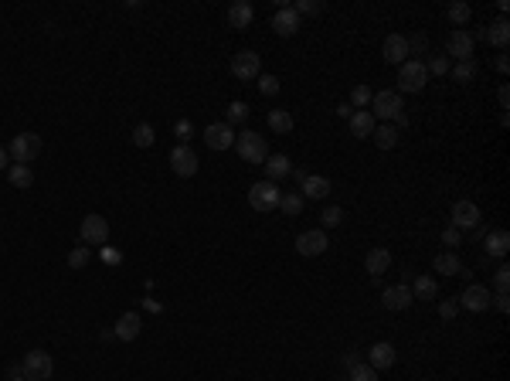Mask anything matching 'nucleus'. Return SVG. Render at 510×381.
<instances>
[{"label":"nucleus","mask_w":510,"mask_h":381,"mask_svg":"<svg viewBox=\"0 0 510 381\" xmlns=\"http://www.w3.org/2000/svg\"><path fill=\"white\" fill-rule=\"evenodd\" d=\"M375 143L381 147V150H391L395 143H398V130L395 126H388V123H381V126H375Z\"/></svg>","instance_id":"obj_31"},{"label":"nucleus","mask_w":510,"mask_h":381,"mask_svg":"<svg viewBox=\"0 0 510 381\" xmlns=\"http://www.w3.org/2000/svg\"><path fill=\"white\" fill-rule=\"evenodd\" d=\"M412 290H408V283H398V286H388V290L381 293V307L384 310H391V314H398V310H408L412 307Z\"/></svg>","instance_id":"obj_14"},{"label":"nucleus","mask_w":510,"mask_h":381,"mask_svg":"<svg viewBox=\"0 0 510 381\" xmlns=\"http://www.w3.org/2000/svg\"><path fill=\"white\" fill-rule=\"evenodd\" d=\"M293 11H296L300 18H303V14H320V11H323V4H316V0H300Z\"/></svg>","instance_id":"obj_45"},{"label":"nucleus","mask_w":510,"mask_h":381,"mask_svg":"<svg viewBox=\"0 0 510 381\" xmlns=\"http://www.w3.org/2000/svg\"><path fill=\"white\" fill-rule=\"evenodd\" d=\"M266 180H279V178H289V171H293V163H289L286 154H272V157H266Z\"/></svg>","instance_id":"obj_26"},{"label":"nucleus","mask_w":510,"mask_h":381,"mask_svg":"<svg viewBox=\"0 0 510 381\" xmlns=\"http://www.w3.org/2000/svg\"><path fill=\"white\" fill-rule=\"evenodd\" d=\"M300 191H303V201L310 198V201H323L327 194H330V178H323V174H307V180L300 184Z\"/></svg>","instance_id":"obj_17"},{"label":"nucleus","mask_w":510,"mask_h":381,"mask_svg":"<svg viewBox=\"0 0 510 381\" xmlns=\"http://www.w3.org/2000/svg\"><path fill=\"white\" fill-rule=\"evenodd\" d=\"M235 150H239V157L245 163H266L269 157V143L262 133H255V130H242V133H235Z\"/></svg>","instance_id":"obj_1"},{"label":"nucleus","mask_w":510,"mask_h":381,"mask_svg":"<svg viewBox=\"0 0 510 381\" xmlns=\"http://www.w3.org/2000/svg\"><path fill=\"white\" fill-rule=\"evenodd\" d=\"M102 262H109V266H119V262H123V255H119V252H116V248H102Z\"/></svg>","instance_id":"obj_50"},{"label":"nucleus","mask_w":510,"mask_h":381,"mask_svg":"<svg viewBox=\"0 0 510 381\" xmlns=\"http://www.w3.org/2000/svg\"><path fill=\"white\" fill-rule=\"evenodd\" d=\"M245 119H248V106H245L242 99L228 102V109H224V123L231 126V123H245Z\"/></svg>","instance_id":"obj_36"},{"label":"nucleus","mask_w":510,"mask_h":381,"mask_svg":"<svg viewBox=\"0 0 510 381\" xmlns=\"http://www.w3.org/2000/svg\"><path fill=\"white\" fill-rule=\"evenodd\" d=\"M170 167H174L177 178H194V174H198V154H194L187 143H177V147L170 150Z\"/></svg>","instance_id":"obj_13"},{"label":"nucleus","mask_w":510,"mask_h":381,"mask_svg":"<svg viewBox=\"0 0 510 381\" xmlns=\"http://www.w3.org/2000/svg\"><path fill=\"white\" fill-rule=\"evenodd\" d=\"M408 41V55L412 51H425V34H412V38H405Z\"/></svg>","instance_id":"obj_49"},{"label":"nucleus","mask_w":510,"mask_h":381,"mask_svg":"<svg viewBox=\"0 0 510 381\" xmlns=\"http://www.w3.org/2000/svg\"><path fill=\"white\" fill-rule=\"evenodd\" d=\"M429 82V72H425V62L419 58H408L405 65H398V95L401 92H422Z\"/></svg>","instance_id":"obj_3"},{"label":"nucleus","mask_w":510,"mask_h":381,"mask_svg":"<svg viewBox=\"0 0 510 381\" xmlns=\"http://www.w3.org/2000/svg\"><path fill=\"white\" fill-rule=\"evenodd\" d=\"M79 239H82L86 246H102V242H109V222H106L102 215H86V218H82V228H79Z\"/></svg>","instance_id":"obj_9"},{"label":"nucleus","mask_w":510,"mask_h":381,"mask_svg":"<svg viewBox=\"0 0 510 381\" xmlns=\"http://www.w3.org/2000/svg\"><path fill=\"white\" fill-rule=\"evenodd\" d=\"M272 31H276V34H283V38L296 34V31H300V14H296L293 7H279V11H276V18H272Z\"/></svg>","instance_id":"obj_21"},{"label":"nucleus","mask_w":510,"mask_h":381,"mask_svg":"<svg viewBox=\"0 0 510 381\" xmlns=\"http://www.w3.org/2000/svg\"><path fill=\"white\" fill-rule=\"evenodd\" d=\"M327 248H330V239H327V232H323V228L300 232V239H296V252H300L303 259H316V255H323Z\"/></svg>","instance_id":"obj_7"},{"label":"nucleus","mask_w":510,"mask_h":381,"mask_svg":"<svg viewBox=\"0 0 510 381\" xmlns=\"http://www.w3.org/2000/svg\"><path fill=\"white\" fill-rule=\"evenodd\" d=\"M493 286H497V293H507V286H510V266H500V269H497V276H493Z\"/></svg>","instance_id":"obj_44"},{"label":"nucleus","mask_w":510,"mask_h":381,"mask_svg":"<svg viewBox=\"0 0 510 381\" xmlns=\"http://www.w3.org/2000/svg\"><path fill=\"white\" fill-rule=\"evenodd\" d=\"M7 154L14 163H31V160L41 154V136L38 133H18L7 143Z\"/></svg>","instance_id":"obj_5"},{"label":"nucleus","mask_w":510,"mask_h":381,"mask_svg":"<svg viewBox=\"0 0 510 381\" xmlns=\"http://www.w3.org/2000/svg\"><path fill=\"white\" fill-rule=\"evenodd\" d=\"M368 358H371V368H375V371H384V368H391V364L398 361V354H395V344L377 340V344H371Z\"/></svg>","instance_id":"obj_19"},{"label":"nucleus","mask_w":510,"mask_h":381,"mask_svg":"<svg viewBox=\"0 0 510 381\" xmlns=\"http://www.w3.org/2000/svg\"><path fill=\"white\" fill-rule=\"evenodd\" d=\"M279 198H283V191H279L276 180H259V184L248 187V204L255 211H276L279 208Z\"/></svg>","instance_id":"obj_2"},{"label":"nucleus","mask_w":510,"mask_h":381,"mask_svg":"<svg viewBox=\"0 0 510 381\" xmlns=\"http://www.w3.org/2000/svg\"><path fill=\"white\" fill-rule=\"evenodd\" d=\"M259 72H262V62H259V55L255 51H239V55H231V75L239 79V82H252V79H259Z\"/></svg>","instance_id":"obj_10"},{"label":"nucleus","mask_w":510,"mask_h":381,"mask_svg":"<svg viewBox=\"0 0 510 381\" xmlns=\"http://www.w3.org/2000/svg\"><path fill=\"white\" fill-rule=\"evenodd\" d=\"M174 133H177L180 143H187L191 133H194V126H191V119H177V126H174Z\"/></svg>","instance_id":"obj_46"},{"label":"nucleus","mask_w":510,"mask_h":381,"mask_svg":"<svg viewBox=\"0 0 510 381\" xmlns=\"http://www.w3.org/2000/svg\"><path fill=\"white\" fill-rule=\"evenodd\" d=\"M483 248H487V255H493V259H504V255L510 252V235L504 232V228L487 232V242H483Z\"/></svg>","instance_id":"obj_25"},{"label":"nucleus","mask_w":510,"mask_h":381,"mask_svg":"<svg viewBox=\"0 0 510 381\" xmlns=\"http://www.w3.org/2000/svg\"><path fill=\"white\" fill-rule=\"evenodd\" d=\"M371 95H375V92L368 89V86H357V89L351 92V102H354L357 109H364V106H371Z\"/></svg>","instance_id":"obj_41"},{"label":"nucleus","mask_w":510,"mask_h":381,"mask_svg":"<svg viewBox=\"0 0 510 381\" xmlns=\"http://www.w3.org/2000/svg\"><path fill=\"white\" fill-rule=\"evenodd\" d=\"M7 180H11V187L27 191V187L34 184V174H31V167H27V163H11V167H7Z\"/></svg>","instance_id":"obj_28"},{"label":"nucleus","mask_w":510,"mask_h":381,"mask_svg":"<svg viewBox=\"0 0 510 381\" xmlns=\"http://www.w3.org/2000/svg\"><path fill=\"white\" fill-rule=\"evenodd\" d=\"M337 112H340L344 119H351V116H354V109H351V102H344V106H337Z\"/></svg>","instance_id":"obj_55"},{"label":"nucleus","mask_w":510,"mask_h":381,"mask_svg":"<svg viewBox=\"0 0 510 381\" xmlns=\"http://www.w3.org/2000/svg\"><path fill=\"white\" fill-rule=\"evenodd\" d=\"M432 266H436V272H443V276H459L463 272V259L456 252H439L432 259Z\"/></svg>","instance_id":"obj_27"},{"label":"nucleus","mask_w":510,"mask_h":381,"mask_svg":"<svg viewBox=\"0 0 510 381\" xmlns=\"http://www.w3.org/2000/svg\"><path fill=\"white\" fill-rule=\"evenodd\" d=\"M449 222H452V228H456V232H473V228L480 225V208L463 198V201L452 204V211H449Z\"/></svg>","instance_id":"obj_12"},{"label":"nucleus","mask_w":510,"mask_h":381,"mask_svg":"<svg viewBox=\"0 0 510 381\" xmlns=\"http://www.w3.org/2000/svg\"><path fill=\"white\" fill-rule=\"evenodd\" d=\"M439 242H443V246L449 248V252H452V248H456V246H459V242H463V232H456V228L449 225V228H445L443 235H439Z\"/></svg>","instance_id":"obj_42"},{"label":"nucleus","mask_w":510,"mask_h":381,"mask_svg":"<svg viewBox=\"0 0 510 381\" xmlns=\"http://www.w3.org/2000/svg\"><path fill=\"white\" fill-rule=\"evenodd\" d=\"M425 72H429V75H445V72H449V58H445V55H432V58L425 62Z\"/></svg>","instance_id":"obj_39"},{"label":"nucleus","mask_w":510,"mask_h":381,"mask_svg":"<svg viewBox=\"0 0 510 381\" xmlns=\"http://www.w3.org/2000/svg\"><path fill=\"white\" fill-rule=\"evenodd\" d=\"M401 126H408V112H405V109L395 116V130H401Z\"/></svg>","instance_id":"obj_54"},{"label":"nucleus","mask_w":510,"mask_h":381,"mask_svg":"<svg viewBox=\"0 0 510 381\" xmlns=\"http://www.w3.org/2000/svg\"><path fill=\"white\" fill-rule=\"evenodd\" d=\"M21 371L27 381H48L55 375V361L48 351H27L21 361Z\"/></svg>","instance_id":"obj_4"},{"label":"nucleus","mask_w":510,"mask_h":381,"mask_svg":"<svg viewBox=\"0 0 510 381\" xmlns=\"http://www.w3.org/2000/svg\"><path fill=\"white\" fill-rule=\"evenodd\" d=\"M490 303H493V307H497L500 314H507V310H510V296H507V293H497V296H493Z\"/></svg>","instance_id":"obj_48"},{"label":"nucleus","mask_w":510,"mask_h":381,"mask_svg":"<svg viewBox=\"0 0 510 381\" xmlns=\"http://www.w3.org/2000/svg\"><path fill=\"white\" fill-rule=\"evenodd\" d=\"M340 222H344V208H340V204H330V208H323V215H320V225H323V232H327V228H337Z\"/></svg>","instance_id":"obj_37"},{"label":"nucleus","mask_w":510,"mask_h":381,"mask_svg":"<svg viewBox=\"0 0 510 381\" xmlns=\"http://www.w3.org/2000/svg\"><path fill=\"white\" fill-rule=\"evenodd\" d=\"M303 194H296V191H283V198H279V211L289 215V218H296V215H303Z\"/></svg>","instance_id":"obj_29"},{"label":"nucleus","mask_w":510,"mask_h":381,"mask_svg":"<svg viewBox=\"0 0 510 381\" xmlns=\"http://www.w3.org/2000/svg\"><path fill=\"white\" fill-rule=\"evenodd\" d=\"M375 126H377V119L371 116V109H354V116H351V133H354V140L371 136Z\"/></svg>","instance_id":"obj_24"},{"label":"nucleus","mask_w":510,"mask_h":381,"mask_svg":"<svg viewBox=\"0 0 510 381\" xmlns=\"http://www.w3.org/2000/svg\"><path fill=\"white\" fill-rule=\"evenodd\" d=\"M255 18V11H252V4L248 0H235L231 7H228V24L235 27V31H245L248 24Z\"/></svg>","instance_id":"obj_23"},{"label":"nucleus","mask_w":510,"mask_h":381,"mask_svg":"<svg viewBox=\"0 0 510 381\" xmlns=\"http://www.w3.org/2000/svg\"><path fill=\"white\" fill-rule=\"evenodd\" d=\"M449 72H452V79L459 82V86H469L473 79H476V62L469 58V62H456V65H449Z\"/></svg>","instance_id":"obj_32"},{"label":"nucleus","mask_w":510,"mask_h":381,"mask_svg":"<svg viewBox=\"0 0 510 381\" xmlns=\"http://www.w3.org/2000/svg\"><path fill=\"white\" fill-rule=\"evenodd\" d=\"M11 167V154H7V147H0V171H7Z\"/></svg>","instance_id":"obj_53"},{"label":"nucleus","mask_w":510,"mask_h":381,"mask_svg":"<svg viewBox=\"0 0 510 381\" xmlns=\"http://www.w3.org/2000/svg\"><path fill=\"white\" fill-rule=\"evenodd\" d=\"M473 45H476V38L463 31V27H452L449 31V38H445V58H456V62H469L473 58Z\"/></svg>","instance_id":"obj_6"},{"label":"nucleus","mask_w":510,"mask_h":381,"mask_svg":"<svg viewBox=\"0 0 510 381\" xmlns=\"http://www.w3.org/2000/svg\"><path fill=\"white\" fill-rule=\"evenodd\" d=\"M497 72H500V75H507V72H510V58H507V55H500V58H497Z\"/></svg>","instance_id":"obj_52"},{"label":"nucleus","mask_w":510,"mask_h":381,"mask_svg":"<svg viewBox=\"0 0 510 381\" xmlns=\"http://www.w3.org/2000/svg\"><path fill=\"white\" fill-rule=\"evenodd\" d=\"M14 381H27V378H14Z\"/></svg>","instance_id":"obj_56"},{"label":"nucleus","mask_w":510,"mask_h":381,"mask_svg":"<svg viewBox=\"0 0 510 381\" xmlns=\"http://www.w3.org/2000/svg\"><path fill=\"white\" fill-rule=\"evenodd\" d=\"M89 262H92V252L86 246H79V248L68 252V266H72V269H86Z\"/></svg>","instance_id":"obj_38"},{"label":"nucleus","mask_w":510,"mask_h":381,"mask_svg":"<svg viewBox=\"0 0 510 381\" xmlns=\"http://www.w3.org/2000/svg\"><path fill=\"white\" fill-rule=\"evenodd\" d=\"M154 140H156V133H154V126H150V123H136V126H133V143L140 147V150L154 147Z\"/></svg>","instance_id":"obj_34"},{"label":"nucleus","mask_w":510,"mask_h":381,"mask_svg":"<svg viewBox=\"0 0 510 381\" xmlns=\"http://www.w3.org/2000/svg\"><path fill=\"white\" fill-rule=\"evenodd\" d=\"M497 102H500V109H507V106H510V89H507V86H500V92H497Z\"/></svg>","instance_id":"obj_51"},{"label":"nucleus","mask_w":510,"mask_h":381,"mask_svg":"<svg viewBox=\"0 0 510 381\" xmlns=\"http://www.w3.org/2000/svg\"><path fill=\"white\" fill-rule=\"evenodd\" d=\"M140 327H143V323H140V314H133V310H130V314H123L119 320H116L112 334L130 344V340H136V337H140Z\"/></svg>","instance_id":"obj_22"},{"label":"nucleus","mask_w":510,"mask_h":381,"mask_svg":"<svg viewBox=\"0 0 510 381\" xmlns=\"http://www.w3.org/2000/svg\"><path fill=\"white\" fill-rule=\"evenodd\" d=\"M490 300H493V296H490V286L469 283V286L463 290V296H459L456 303H459L463 310H469V314H487V310H490Z\"/></svg>","instance_id":"obj_11"},{"label":"nucleus","mask_w":510,"mask_h":381,"mask_svg":"<svg viewBox=\"0 0 510 381\" xmlns=\"http://www.w3.org/2000/svg\"><path fill=\"white\" fill-rule=\"evenodd\" d=\"M480 38H483L487 45H493V48H500V51H504V48L510 45V21H507V18H497L487 31H480Z\"/></svg>","instance_id":"obj_20"},{"label":"nucleus","mask_w":510,"mask_h":381,"mask_svg":"<svg viewBox=\"0 0 510 381\" xmlns=\"http://www.w3.org/2000/svg\"><path fill=\"white\" fill-rule=\"evenodd\" d=\"M381 55L391 65H405L408 62V41H405V34H388L384 45H381Z\"/></svg>","instance_id":"obj_16"},{"label":"nucleus","mask_w":510,"mask_h":381,"mask_svg":"<svg viewBox=\"0 0 510 381\" xmlns=\"http://www.w3.org/2000/svg\"><path fill=\"white\" fill-rule=\"evenodd\" d=\"M473 18V11H469V4H463V0H452L449 4V21L456 24V27H463L466 21Z\"/></svg>","instance_id":"obj_35"},{"label":"nucleus","mask_w":510,"mask_h":381,"mask_svg":"<svg viewBox=\"0 0 510 381\" xmlns=\"http://www.w3.org/2000/svg\"><path fill=\"white\" fill-rule=\"evenodd\" d=\"M351 381H377V371L371 364H354L351 368Z\"/></svg>","instance_id":"obj_40"},{"label":"nucleus","mask_w":510,"mask_h":381,"mask_svg":"<svg viewBox=\"0 0 510 381\" xmlns=\"http://www.w3.org/2000/svg\"><path fill=\"white\" fill-rule=\"evenodd\" d=\"M401 109L405 106H401V95L395 89H381L371 95V116L375 119H395Z\"/></svg>","instance_id":"obj_8"},{"label":"nucleus","mask_w":510,"mask_h":381,"mask_svg":"<svg viewBox=\"0 0 510 381\" xmlns=\"http://www.w3.org/2000/svg\"><path fill=\"white\" fill-rule=\"evenodd\" d=\"M269 126H272V133H293V116L286 109H272L269 112Z\"/></svg>","instance_id":"obj_33"},{"label":"nucleus","mask_w":510,"mask_h":381,"mask_svg":"<svg viewBox=\"0 0 510 381\" xmlns=\"http://www.w3.org/2000/svg\"><path fill=\"white\" fill-rule=\"evenodd\" d=\"M456 314H459V303H456V300H443V303H439V316H443V320H452Z\"/></svg>","instance_id":"obj_47"},{"label":"nucleus","mask_w":510,"mask_h":381,"mask_svg":"<svg viewBox=\"0 0 510 381\" xmlns=\"http://www.w3.org/2000/svg\"><path fill=\"white\" fill-rule=\"evenodd\" d=\"M204 143L211 147V150H228V147H235V130L228 126V123H211L208 130H204Z\"/></svg>","instance_id":"obj_15"},{"label":"nucleus","mask_w":510,"mask_h":381,"mask_svg":"<svg viewBox=\"0 0 510 381\" xmlns=\"http://www.w3.org/2000/svg\"><path fill=\"white\" fill-rule=\"evenodd\" d=\"M259 92L262 95H276L279 92V79L276 75H259Z\"/></svg>","instance_id":"obj_43"},{"label":"nucleus","mask_w":510,"mask_h":381,"mask_svg":"<svg viewBox=\"0 0 510 381\" xmlns=\"http://www.w3.org/2000/svg\"><path fill=\"white\" fill-rule=\"evenodd\" d=\"M412 296H419V300H436V296H439V283H436L432 276H415Z\"/></svg>","instance_id":"obj_30"},{"label":"nucleus","mask_w":510,"mask_h":381,"mask_svg":"<svg viewBox=\"0 0 510 381\" xmlns=\"http://www.w3.org/2000/svg\"><path fill=\"white\" fill-rule=\"evenodd\" d=\"M364 269L371 272V279H381V276H384V272L391 269V252H388V248H371V252H368V255H364Z\"/></svg>","instance_id":"obj_18"}]
</instances>
